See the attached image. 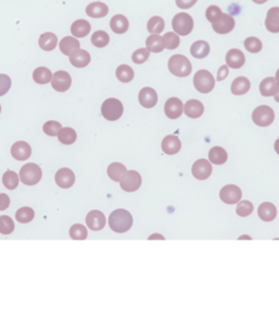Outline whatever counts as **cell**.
I'll return each instance as SVG.
<instances>
[{
  "label": "cell",
  "mask_w": 279,
  "mask_h": 314,
  "mask_svg": "<svg viewBox=\"0 0 279 314\" xmlns=\"http://www.w3.org/2000/svg\"><path fill=\"white\" fill-rule=\"evenodd\" d=\"M108 223H109V227L111 228V230L115 231V233L123 234L127 233L132 227L133 218L130 212H128L127 209H119L113 210L109 215Z\"/></svg>",
  "instance_id": "obj_1"
},
{
  "label": "cell",
  "mask_w": 279,
  "mask_h": 314,
  "mask_svg": "<svg viewBox=\"0 0 279 314\" xmlns=\"http://www.w3.org/2000/svg\"><path fill=\"white\" fill-rule=\"evenodd\" d=\"M168 69L170 73L178 78H185L192 72V65L185 56L174 55L168 60Z\"/></svg>",
  "instance_id": "obj_2"
},
{
  "label": "cell",
  "mask_w": 279,
  "mask_h": 314,
  "mask_svg": "<svg viewBox=\"0 0 279 314\" xmlns=\"http://www.w3.org/2000/svg\"><path fill=\"white\" fill-rule=\"evenodd\" d=\"M193 84L195 90L202 94L210 93L215 87V79L213 74L208 70H199L194 74Z\"/></svg>",
  "instance_id": "obj_3"
},
{
  "label": "cell",
  "mask_w": 279,
  "mask_h": 314,
  "mask_svg": "<svg viewBox=\"0 0 279 314\" xmlns=\"http://www.w3.org/2000/svg\"><path fill=\"white\" fill-rule=\"evenodd\" d=\"M172 25L175 34L181 35V36H187L192 32L193 27H194V21L190 14L185 12H180L174 17Z\"/></svg>",
  "instance_id": "obj_4"
},
{
  "label": "cell",
  "mask_w": 279,
  "mask_h": 314,
  "mask_svg": "<svg viewBox=\"0 0 279 314\" xmlns=\"http://www.w3.org/2000/svg\"><path fill=\"white\" fill-rule=\"evenodd\" d=\"M20 179L21 181L27 184V186H34V184L38 183L42 179L43 173L42 169L38 166V165L29 163L27 165L22 166L21 171H20Z\"/></svg>",
  "instance_id": "obj_5"
},
{
  "label": "cell",
  "mask_w": 279,
  "mask_h": 314,
  "mask_svg": "<svg viewBox=\"0 0 279 314\" xmlns=\"http://www.w3.org/2000/svg\"><path fill=\"white\" fill-rule=\"evenodd\" d=\"M123 114L122 103L117 99H108L102 105V115L108 121H116Z\"/></svg>",
  "instance_id": "obj_6"
},
{
  "label": "cell",
  "mask_w": 279,
  "mask_h": 314,
  "mask_svg": "<svg viewBox=\"0 0 279 314\" xmlns=\"http://www.w3.org/2000/svg\"><path fill=\"white\" fill-rule=\"evenodd\" d=\"M252 120L258 127H268L275 120V112L270 106H258L252 112Z\"/></svg>",
  "instance_id": "obj_7"
},
{
  "label": "cell",
  "mask_w": 279,
  "mask_h": 314,
  "mask_svg": "<svg viewBox=\"0 0 279 314\" xmlns=\"http://www.w3.org/2000/svg\"><path fill=\"white\" fill-rule=\"evenodd\" d=\"M142 184V177L136 171H127L126 174L120 180V187L126 192H136Z\"/></svg>",
  "instance_id": "obj_8"
},
{
  "label": "cell",
  "mask_w": 279,
  "mask_h": 314,
  "mask_svg": "<svg viewBox=\"0 0 279 314\" xmlns=\"http://www.w3.org/2000/svg\"><path fill=\"white\" fill-rule=\"evenodd\" d=\"M219 198L226 204H237L242 198V191L236 184H227L220 190Z\"/></svg>",
  "instance_id": "obj_9"
},
{
  "label": "cell",
  "mask_w": 279,
  "mask_h": 314,
  "mask_svg": "<svg viewBox=\"0 0 279 314\" xmlns=\"http://www.w3.org/2000/svg\"><path fill=\"white\" fill-rule=\"evenodd\" d=\"M235 19L223 12V14H221L214 23H211V28H213V30L217 34L225 35L230 33L231 31L235 29Z\"/></svg>",
  "instance_id": "obj_10"
},
{
  "label": "cell",
  "mask_w": 279,
  "mask_h": 314,
  "mask_svg": "<svg viewBox=\"0 0 279 314\" xmlns=\"http://www.w3.org/2000/svg\"><path fill=\"white\" fill-rule=\"evenodd\" d=\"M50 82L51 86H53L54 90H56L57 92H66L70 89L72 79L68 72L61 70L55 72Z\"/></svg>",
  "instance_id": "obj_11"
},
{
  "label": "cell",
  "mask_w": 279,
  "mask_h": 314,
  "mask_svg": "<svg viewBox=\"0 0 279 314\" xmlns=\"http://www.w3.org/2000/svg\"><path fill=\"white\" fill-rule=\"evenodd\" d=\"M211 172H213V167L210 163L204 158L198 159L192 166V174L198 180H206L209 178Z\"/></svg>",
  "instance_id": "obj_12"
},
{
  "label": "cell",
  "mask_w": 279,
  "mask_h": 314,
  "mask_svg": "<svg viewBox=\"0 0 279 314\" xmlns=\"http://www.w3.org/2000/svg\"><path fill=\"white\" fill-rule=\"evenodd\" d=\"M183 106L184 105L181 100L177 99V97H172V99L167 100L166 104H165L164 111L169 119H178L182 115Z\"/></svg>",
  "instance_id": "obj_13"
},
{
  "label": "cell",
  "mask_w": 279,
  "mask_h": 314,
  "mask_svg": "<svg viewBox=\"0 0 279 314\" xmlns=\"http://www.w3.org/2000/svg\"><path fill=\"white\" fill-rule=\"evenodd\" d=\"M86 225L91 230L98 231L102 230L106 225V217L104 213H102L101 210H91V212L86 215Z\"/></svg>",
  "instance_id": "obj_14"
},
{
  "label": "cell",
  "mask_w": 279,
  "mask_h": 314,
  "mask_svg": "<svg viewBox=\"0 0 279 314\" xmlns=\"http://www.w3.org/2000/svg\"><path fill=\"white\" fill-rule=\"evenodd\" d=\"M55 181L60 188L69 189L75 181V174L69 168H61L56 173Z\"/></svg>",
  "instance_id": "obj_15"
},
{
  "label": "cell",
  "mask_w": 279,
  "mask_h": 314,
  "mask_svg": "<svg viewBox=\"0 0 279 314\" xmlns=\"http://www.w3.org/2000/svg\"><path fill=\"white\" fill-rule=\"evenodd\" d=\"M158 96L152 87H144L139 93V102L144 108H153L157 104Z\"/></svg>",
  "instance_id": "obj_16"
},
{
  "label": "cell",
  "mask_w": 279,
  "mask_h": 314,
  "mask_svg": "<svg viewBox=\"0 0 279 314\" xmlns=\"http://www.w3.org/2000/svg\"><path fill=\"white\" fill-rule=\"evenodd\" d=\"M31 154H32V148L29 143L24 141L15 142L11 146V155L18 161H27L31 157Z\"/></svg>",
  "instance_id": "obj_17"
},
{
  "label": "cell",
  "mask_w": 279,
  "mask_h": 314,
  "mask_svg": "<svg viewBox=\"0 0 279 314\" xmlns=\"http://www.w3.org/2000/svg\"><path fill=\"white\" fill-rule=\"evenodd\" d=\"M226 63L231 69H240L245 63V56L240 49L232 48L226 55Z\"/></svg>",
  "instance_id": "obj_18"
},
{
  "label": "cell",
  "mask_w": 279,
  "mask_h": 314,
  "mask_svg": "<svg viewBox=\"0 0 279 314\" xmlns=\"http://www.w3.org/2000/svg\"><path fill=\"white\" fill-rule=\"evenodd\" d=\"M162 150L167 155H174L181 150V141L175 136H167L162 141Z\"/></svg>",
  "instance_id": "obj_19"
},
{
  "label": "cell",
  "mask_w": 279,
  "mask_h": 314,
  "mask_svg": "<svg viewBox=\"0 0 279 314\" xmlns=\"http://www.w3.org/2000/svg\"><path fill=\"white\" fill-rule=\"evenodd\" d=\"M69 61L75 68H85L91 63V55L84 49H77L69 56Z\"/></svg>",
  "instance_id": "obj_20"
},
{
  "label": "cell",
  "mask_w": 279,
  "mask_h": 314,
  "mask_svg": "<svg viewBox=\"0 0 279 314\" xmlns=\"http://www.w3.org/2000/svg\"><path fill=\"white\" fill-rule=\"evenodd\" d=\"M265 28L271 33H279V7L268 10L265 19Z\"/></svg>",
  "instance_id": "obj_21"
},
{
  "label": "cell",
  "mask_w": 279,
  "mask_h": 314,
  "mask_svg": "<svg viewBox=\"0 0 279 314\" xmlns=\"http://www.w3.org/2000/svg\"><path fill=\"white\" fill-rule=\"evenodd\" d=\"M183 110L187 117L196 119L204 114V105L198 100H190L185 103Z\"/></svg>",
  "instance_id": "obj_22"
},
{
  "label": "cell",
  "mask_w": 279,
  "mask_h": 314,
  "mask_svg": "<svg viewBox=\"0 0 279 314\" xmlns=\"http://www.w3.org/2000/svg\"><path fill=\"white\" fill-rule=\"evenodd\" d=\"M85 11L89 17L94 18V19H100V18L106 17L109 10H108L107 4H105L104 2L95 1V2L90 3L89 6L86 7Z\"/></svg>",
  "instance_id": "obj_23"
},
{
  "label": "cell",
  "mask_w": 279,
  "mask_h": 314,
  "mask_svg": "<svg viewBox=\"0 0 279 314\" xmlns=\"http://www.w3.org/2000/svg\"><path fill=\"white\" fill-rule=\"evenodd\" d=\"M258 217L264 221H272L276 218L277 209L275 205L271 202L262 203L257 209Z\"/></svg>",
  "instance_id": "obj_24"
},
{
  "label": "cell",
  "mask_w": 279,
  "mask_h": 314,
  "mask_svg": "<svg viewBox=\"0 0 279 314\" xmlns=\"http://www.w3.org/2000/svg\"><path fill=\"white\" fill-rule=\"evenodd\" d=\"M251 89V83L245 76H238L231 83V93L234 95H244Z\"/></svg>",
  "instance_id": "obj_25"
},
{
  "label": "cell",
  "mask_w": 279,
  "mask_h": 314,
  "mask_svg": "<svg viewBox=\"0 0 279 314\" xmlns=\"http://www.w3.org/2000/svg\"><path fill=\"white\" fill-rule=\"evenodd\" d=\"M91 32V24L90 22H87L86 20L80 19L76 20L71 25V33L74 37H85L86 35H89Z\"/></svg>",
  "instance_id": "obj_26"
},
{
  "label": "cell",
  "mask_w": 279,
  "mask_h": 314,
  "mask_svg": "<svg viewBox=\"0 0 279 314\" xmlns=\"http://www.w3.org/2000/svg\"><path fill=\"white\" fill-rule=\"evenodd\" d=\"M110 29L116 34L126 33L129 29L128 19L122 14L113 15L110 20Z\"/></svg>",
  "instance_id": "obj_27"
},
{
  "label": "cell",
  "mask_w": 279,
  "mask_h": 314,
  "mask_svg": "<svg viewBox=\"0 0 279 314\" xmlns=\"http://www.w3.org/2000/svg\"><path fill=\"white\" fill-rule=\"evenodd\" d=\"M209 50H210V47L208 42H205V40H196V42L193 43L192 46H191L190 53L194 58L203 59L205 57H208V55L209 54Z\"/></svg>",
  "instance_id": "obj_28"
},
{
  "label": "cell",
  "mask_w": 279,
  "mask_h": 314,
  "mask_svg": "<svg viewBox=\"0 0 279 314\" xmlns=\"http://www.w3.org/2000/svg\"><path fill=\"white\" fill-rule=\"evenodd\" d=\"M59 48L61 53L70 56L73 51L80 49V42L75 37H72V36H66L60 40Z\"/></svg>",
  "instance_id": "obj_29"
},
{
  "label": "cell",
  "mask_w": 279,
  "mask_h": 314,
  "mask_svg": "<svg viewBox=\"0 0 279 314\" xmlns=\"http://www.w3.org/2000/svg\"><path fill=\"white\" fill-rule=\"evenodd\" d=\"M278 86L279 85L277 83L276 79L273 78V76H270V78H266L261 82L260 93L262 94V96H265V97L274 96V94L276 93Z\"/></svg>",
  "instance_id": "obj_30"
},
{
  "label": "cell",
  "mask_w": 279,
  "mask_h": 314,
  "mask_svg": "<svg viewBox=\"0 0 279 314\" xmlns=\"http://www.w3.org/2000/svg\"><path fill=\"white\" fill-rule=\"evenodd\" d=\"M209 159L214 165H223L228 159V154L226 150L220 146H214L209 152Z\"/></svg>",
  "instance_id": "obj_31"
},
{
  "label": "cell",
  "mask_w": 279,
  "mask_h": 314,
  "mask_svg": "<svg viewBox=\"0 0 279 314\" xmlns=\"http://www.w3.org/2000/svg\"><path fill=\"white\" fill-rule=\"evenodd\" d=\"M126 173L127 168L121 163H112L107 168V174L111 180L116 182H120V180L125 176Z\"/></svg>",
  "instance_id": "obj_32"
},
{
  "label": "cell",
  "mask_w": 279,
  "mask_h": 314,
  "mask_svg": "<svg viewBox=\"0 0 279 314\" xmlns=\"http://www.w3.org/2000/svg\"><path fill=\"white\" fill-rule=\"evenodd\" d=\"M57 44H58V38H57V36L54 33H50V32L42 34L38 39L39 47L45 51L54 50L56 48Z\"/></svg>",
  "instance_id": "obj_33"
},
{
  "label": "cell",
  "mask_w": 279,
  "mask_h": 314,
  "mask_svg": "<svg viewBox=\"0 0 279 314\" xmlns=\"http://www.w3.org/2000/svg\"><path fill=\"white\" fill-rule=\"evenodd\" d=\"M146 48L149 53H162L165 49L164 39L159 35H149L146 38Z\"/></svg>",
  "instance_id": "obj_34"
},
{
  "label": "cell",
  "mask_w": 279,
  "mask_h": 314,
  "mask_svg": "<svg viewBox=\"0 0 279 314\" xmlns=\"http://www.w3.org/2000/svg\"><path fill=\"white\" fill-rule=\"evenodd\" d=\"M51 78H53V73L46 67H39L33 72V80L37 84H47L51 81Z\"/></svg>",
  "instance_id": "obj_35"
},
{
  "label": "cell",
  "mask_w": 279,
  "mask_h": 314,
  "mask_svg": "<svg viewBox=\"0 0 279 314\" xmlns=\"http://www.w3.org/2000/svg\"><path fill=\"white\" fill-rule=\"evenodd\" d=\"M116 76L120 82L129 83V82H131L134 78V71L130 66L121 65L119 66L116 70Z\"/></svg>",
  "instance_id": "obj_36"
},
{
  "label": "cell",
  "mask_w": 279,
  "mask_h": 314,
  "mask_svg": "<svg viewBox=\"0 0 279 314\" xmlns=\"http://www.w3.org/2000/svg\"><path fill=\"white\" fill-rule=\"evenodd\" d=\"M58 140L65 145H71L76 141V132L72 128H61L58 133Z\"/></svg>",
  "instance_id": "obj_37"
},
{
  "label": "cell",
  "mask_w": 279,
  "mask_h": 314,
  "mask_svg": "<svg viewBox=\"0 0 279 314\" xmlns=\"http://www.w3.org/2000/svg\"><path fill=\"white\" fill-rule=\"evenodd\" d=\"M165 29V21L164 19L158 17H153L148 20L147 22V31L151 35H158L161 34Z\"/></svg>",
  "instance_id": "obj_38"
},
{
  "label": "cell",
  "mask_w": 279,
  "mask_h": 314,
  "mask_svg": "<svg viewBox=\"0 0 279 314\" xmlns=\"http://www.w3.org/2000/svg\"><path fill=\"white\" fill-rule=\"evenodd\" d=\"M109 35H108L105 31H96V32L92 35L91 42L92 44L97 48H103L109 44Z\"/></svg>",
  "instance_id": "obj_39"
},
{
  "label": "cell",
  "mask_w": 279,
  "mask_h": 314,
  "mask_svg": "<svg viewBox=\"0 0 279 314\" xmlns=\"http://www.w3.org/2000/svg\"><path fill=\"white\" fill-rule=\"evenodd\" d=\"M34 216H35L34 209L28 207L19 209L17 210V213H15V218H17L19 223L21 224H27V223H30V221H32Z\"/></svg>",
  "instance_id": "obj_40"
},
{
  "label": "cell",
  "mask_w": 279,
  "mask_h": 314,
  "mask_svg": "<svg viewBox=\"0 0 279 314\" xmlns=\"http://www.w3.org/2000/svg\"><path fill=\"white\" fill-rule=\"evenodd\" d=\"M3 186L9 190H14L19 184V176L17 173L12 171H8L3 174L2 176Z\"/></svg>",
  "instance_id": "obj_41"
},
{
  "label": "cell",
  "mask_w": 279,
  "mask_h": 314,
  "mask_svg": "<svg viewBox=\"0 0 279 314\" xmlns=\"http://www.w3.org/2000/svg\"><path fill=\"white\" fill-rule=\"evenodd\" d=\"M244 47L247 51H249V53L257 54L262 50L263 44H262L260 38L254 37V36H251V37H247L244 40Z\"/></svg>",
  "instance_id": "obj_42"
},
{
  "label": "cell",
  "mask_w": 279,
  "mask_h": 314,
  "mask_svg": "<svg viewBox=\"0 0 279 314\" xmlns=\"http://www.w3.org/2000/svg\"><path fill=\"white\" fill-rule=\"evenodd\" d=\"M163 39H164L165 48H167L169 50H174L175 48H178V46L180 45L179 35L173 32H168L165 34L163 36Z\"/></svg>",
  "instance_id": "obj_43"
},
{
  "label": "cell",
  "mask_w": 279,
  "mask_h": 314,
  "mask_svg": "<svg viewBox=\"0 0 279 314\" xmlns=\"http://www.w3.org/2000/svg\"><path fill=\"white\" fill-rule=\"evenodd\" d=\"M14 230V223L10 216L2 215L0 216V234L10 235Z\"/></svg>",
  "instance_id": "obj_44"
},
{
  "label": "cell",
  "mask_w": 279,
  "mask_h": 314,
  "mask_svg": "<svg viewBox=\"0 0 279 314\" xmlns=\"http://www.w3.org/2000/svg\"><path fill=\"white\" fill-rule=\"evenodd\" d=\"M70 237L74 240H84L87 238V229L85 226L81 224H75L70 228Z\"/></svg>",
  "instance_id": "obj_45"
},
{
  "label": "cell",
  "mask_w": 279,
  "mask_h": 314,
  "mask_svg": "<svg viewBox=\"0 0 279 314\" xmlns=\"http://www.w3.org/2000/svg\"><path fill=\"white\" fill-rule=\"evenodd\" d=\"M253 209V204L250 201H240V203H238L237 205V214L240 216V217H246L252 214Z\"/></svg>",
  "instance_id": "obj_46"
},
{
  "label": "cell",
  "mask_w": 279,
  "mask_h": 314,
  "mask_svg": "<svg viewBox=\"0 0 279 314\" xmlns=\"http://www.w3.org/2000/svg\"><path fill=\"white\" fill-rule=\"evenodd\" d=\"M60 130H61L60 122L55 121V120H50V121L45 122V125L43 127V131L49 137L58 136Z\"/></svg>",
  "instance_id": "obj_47"
},
{
  "label": "cell",
  "mask_w": 279,
  "mask_h": 314,
  "mask_svg": "<svg viewBox=\"0 0 279 314\" xmlns=\"http://www.w3.org/2000/svg\"><path fill=\"white\" fill-rule=\"evenodd\" d=\"M149 57V51L147 48H140L132 54V61L137 65L144 64Z\"/></svg>",
  "instance_id": "obj_48"
},
{
  "label": "cell",
  "mask_w": 279,
  "mask_h": 314,
  "mask_svg": "<svg viewBox=\"0 0 279 314\" xmlns=\"http://www.w3.org/2000/svg\"><path fill=\"white\" fill-rule=\"evenodd\" d=\"M221 14H223V11L217 6H209L205 11V17L210 23H214Z\"/></svg>",
  "instance_id": "obj_49"
},
{
  "label": "cell",
  "mask_w": 279,
  "mask_h": 314,
  "mask_svg": "<svg viewBox=\"0 0 279 314\" xmlns=\"http://www.w3.org/2000/svg\"><path fill=\"white\" fill-rule=\"evenodd\" d=\"M11 87V79L7 74H0V96L6 95Z\"/></svg>",
  "instance_id": "obj_50"
},
{
  "label": "cell",
  "mask_w": 279,
  "mask_h": 314,
  "mask_svg": "<svg viewBox=\"0 0 279 314\" xmlns=\"http://www.w3.org/2000/svg\"><path fill=\"white\" fill-rule=\"evenodd\" d=\"M198 2V0H175V4L179 9H190Z\"/></svg>",
  "instance_id": "obj_51"
},
{
  "label": "cell",
  "mask_w": 279,
  "mask_h": 314,
  "mask_svg": "<svg viewBox=\"0 0 279 314\" xmlns=\"http://www.w3.org/2000/svg\"><path fill=\"white\" fill-rule=\"evenodd\" d=\"M229 74V67L228 66H221L219 70L217 71V80L223 81Z\"/></svg>",
  "instance_id": "obj_52"
},
{
  "label": "cell",
  "mask_w": 279,
  "mask_h": 314,
  "mask_svg": "<svg viewBox=\"0 0 279 314\" xmlns=\"http://www.w3.org/2000/svg\"><path fill=\"white\" fill-rule=\"evenodd\" d=\"M10 199L6 193H0V210H4L9 208Z\"/></svg>",
  "instance_id": "obj_53"
},
{
  "label": "cell",
  "mask_w": 279,
  "mask_h": 314,
  "mask_svg": "<svg viewBox=\"0 0 279 314\" xmlns=\"http://www.w3.org/2000/svg\"><path fill=\"white\" fill-rule=\"evenodd\" d=\"M274 147H275V152L279 155V139H277V140H276L275 145H274Z\"/></svg>",
  "instance_id": "obj_54"
},
{
  "label": "cell",
  "mask_w": 279,
  "mask_h": 314,
  "mask_svg": "<svg viewBox=\"0 0 279 314\" xmlns=\"http://www.w3.org/2000/svg\"><path fill=\"white\" fill-rule=\"evenodd\" d=\"M274 99H275V101H276L277 103H279V86H278V89H277V91H276V93L274 94Z\"/></svg>",
  "instance_id": "obj_55"
},
{
  "label": "cell",
  "mask_w": 279,
  "mask_h": 314,
  "mask_svg": "<svg viewBox=\"0 0 279 314\" xmlns=\"http://www.w3.org/2000/svg\"><path fill=\"white\" fill-rule=\"evenodd\" d=\"M253 2H255V3H257V4H263V3H265V2H267L268 0H252Z\"/></svg>",
  "instance_id": "obj_56"
},
{
  "label": "cell",
  "mask_w": 279,
  "mask_h": 314,
  "mask_svg": "<svg viewBox=\"0 0 279 314\" xmlns=\"http://www.w3.org/2000/svg\"><path fill=\"white\" fill-rule=\"evenodd\" d=\"M275 79H276V81H277V83L279 84V69H278L277 72H276V78H275Z\"/></svg>",
  "instance_id": "obj_57"
},
{
  "label": "cell",
  "mask_w": 279,
  "mask_h": 314,
  "mask_svg": "<svg viewBox=\"0 0 279 314\" xmlns=\"http://www.w3.org/2000/svg\"><path fill=\"white\" fill-rule=\"evenodd\" d=\"M0 112H1V106H0Z\"/></svg>",
  "instance_id": "obj_58"
}]
</instances>
